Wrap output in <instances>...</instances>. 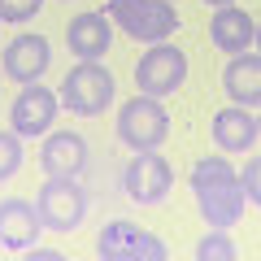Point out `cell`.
Instances as JSON below:
<instances>
[{
	"mask_svg": "<svg viewBox=\"0 0 261 261\" xmlns=\"http://www.w3.org/2000/svg\"><path fill=\"white\" fill-rule=\"evenodd\" d=\"M170 135V113L166 105L157 100V96H135V100H126L118 109V140L126 144V148L144 152V148H161Z\"/></svg>",
	"mask_w": 261,
	"mask_h": 261,
	"instance_id": "3",
	"label": "cell"
},
{
	"mask_svg": "<svg viewBox=\"0 0 261 261\" xmlns=\"http://www.w3.org/2000/svg\"><path fill=\"white\" fill-rule=\"evenodd\" d=\"M27 257H31V261H65V257H61L57 248H35V244L27 248Z\"/></svg>",
	"mask_w": 261,
	"mask_h": 261,
	"instance_id": "23",
	"label": "cell"
},
{
	"mask_svg": "<svg viewBox=\"0 0 261 261\" xmlns=\"http://www.w3.org/2000/svg\"><path fill=\"white\" fill-rule=\"evenodd\" d=\"M187 79V57L183 48H174L170 39H157V44H148V53L140 57V65H135V87H140L144 96H170L178 92Z\"/></svg>",
	"mask_w": 261,
	"mask_h": 261,
	"instance_id": "5",
	"label": "cell"
},
{
	"mask_svg": "<svg viewBox=\"0 0 261 261\" xmlns=\"http://www.w3.org/2000/svg\"><path fill=\"white\" fill-rule=\"evenodd\" d=\"M57 109H61V96H57L53 87L22 83L18 100H13V109H9V122H13V130H18L22 140H39V135H48V126L57 122Z\"/></svg>",
	"mask_w": 261,
	"mask_h": 261,
	"instance_id": "7",
	"label": "cell"
},
{
	"mask_svg": "<svg viewBox=\"0 0 261 261\" xmlns=\"http://www.w3.org/2000/svg\"><path fill=\"white\" fill-rule=\"evenodd\" d=\"M252 44H257V53H261V22H257V35H252Z\"/></svg>",
	"mask_w": 261,
	"mask_h": 261,
	"instance_id": "24",
	"label": "cell"
},
{
	"mask_svg": "<svg viewBox=\"0 0 261 261\" xmlns=\"http://www.w3.org/2000/svg\"><path fill=\"white\" fill-rule=\"evenodd\" d=\"M252 35H257V22L252 13H244L240 5H218V13L209 18V39H214L222 53H248L252 48Z\"/></svg>",
	"mask_w": 261,
	"mask_h": 261,
	"instance_id": "13",
	"label": "cell"
},
{
	"mask_svg": "<svg viewBox=\"0 0 261 261\" xmlns=\"http://www.w3.org/2000/svg\"><path fill=\"white\" fill-rule=\"evenodd\" d=\"M39 231H44V218H39L35 205H27L18 196H5L0 200V248L27 252L39 240Z\"/></svg>",
	"mask_w": 261,
	"mask_h": 261,
	"instance_id": "9",
	"label": "cell"
},
{
	"mask_svg": "<svg viewBox=\"0 0 261 261\" xmlns=\"http://www.w3.org/2000/svg\"><path fill=\"white\" fill-rule=\"evenodd\" d=\"M240 187H244V196H248V205H257V209H261V157H252L248 166H244Z\"/></svg>",
	"mask_w": 261,
	"mask_h": 261,
	"instance_id": "22",
	"label": "cell"
},
{
	"mask_svg": "<svg viewBox=\"0 0 261 261\" xmlns=\"http://www.w3.org/2000/svg\"><path fill=\"white\" fill-rule=\"evenodd\" d=\"M170 5H174V0H170Z\"/></svg>",
	"mask_w": 261,
	"mask_h": 261,
	"instance_id": "26",
	"label": "cell"
},
{
	"mask_svg": "<svg viewBox=\"0 0 261 261\" xmlns=\"http://www.w3.org/2000/svg\"><path fill=\"white\" fill-rule=\"evenodd\" d=\"M231 105H261V53H235L222 70Z\"/></svg>",
	"mask_w": 261,
	"mask_h": 261,
	"instance_id": "15",
	"label": "cell"
},
{
	"mask_svg": "<svg viewBox=\"0 0 261 261\" xmlns=\"http://www.w3.org/2000/svg\"><path fill=\"white\" fill-rule=\"evenodd\" d=\"M113 44V27H109V13H79L70 18L65 27V48L79 57V61H100Z\"/></svg>",
	"mask_w": 261,
	"mask_h": 261,
	"instance_id": "11",
	"label": "cell"
},
{
	"mask_svg": "<svg viewBox=\"0 0 261 261\" xmlns=\"http://www.w3.org/2000/svg\"><path fill=\"white\" fill-rule=\"evenodd\" d=\"M122 187H126V196L135 205H157L174 187V170H170L166 157H157V148H144L140 157H130L126 174H122Z\"/></svg>",
	"mask_w": 261,
	"mask_h": 261,
	"instance_id": "6",
	"label": "cell"
},
{
	"mask_svg": "<svg viewBox=\"0 0 261 261\" xmlns=\"http://www.w3.org/2000/svg\"><path fill=\"white\" fill-rule=\"evenodd\" d=\"M48 65H53V44L44 35H31L27 31V35L9 39V48H5V74L13 83H39Z\"/></svg>",
	"mask_w": 261,
	"mask_h": 261,
	"instance_id": "8",
	"label": "cell"
},
{
	"mask_svg": "<svg viewBox=\"0 0 261 261\" xmlns=\"http://www.w3.org/2000/svg\"><path fill=\"white\" fill-rule=\"evenodd\" d=\"M22 157H27L22 152V135L18 130H0V183L22 170Z\"/></svg>",
	"mask_w": 261,
	"mask_h": 261,
	"instance_id": "19",
	"label": "cell"
},
{
	"mask_svg": "<svg viewBox=\"0 0 261 261\" xmlns=\"http://www.w3.org/2000/svg\"><path fill=\"white\" fill-rule=\"evenodd\" d=\"M135 235H140V226H135V222H109L100 231V240H96V252H100L105 261H126Z\"/></svg>",
	"mask_w": 261,
	"mask_h": 261,
	"instance_id": "16",
	"label": "cell"
},
{
	"mask_svg": "<svg viewBox=\"0 0 261 261\" xmlns=\"http://www.w3.org/2000/svg\"><path fill=\"white\" fill-rule=\"evenodd\" d=\"M261 135V122L248 113V105H226L214 113V140L222 152H248Z\"/></svg>",
	"mask_w": 261,
	"mask_h": 261,
	"instance_id": "12",
	"label": "cell"
},
{
	"mask_svg": "<svg viewBox=\"0 0 261 261\" xmlns=\"http://www.w3.org/2000/svg\"><path fill=\"white\" fill-rule=\"evenodd\" d=\"M109 18L126 31V39H140V44L170 39L183 22L170 0H109Z\"/></svg>",
	"mask_w": 261,
	"mask_h": 261,
	"instance_id": "1",
	"label": "cell"
},
{
	"mask_svg": "<svg viewBox=\"0 0 261 261\" xmlns=\"http://www.w3.org/2000/svg\"><path fill=\"white\" fill-rule=\"evenodd\" d=\"M231 178H240V174H235V166L226 157H205L192 170V192L196 187H209V183H231Z\"/></svg>",
	"mask_w": 261,
	"mask_h": 261,
	"instance_id": "18",
	"label": "cell"
},
{
	"mask_svg": "<svg viewBox=\"0 0 261 261\" xmlns=\"http://www.w3.org/2000/svg\"><path fill=\"white\" fill-rule=\"evenodd\" d=\"M196 205H200V218L209 226H235L244 218V205H248V196H244L240 178L231 183H209V187H196Z\"/></svg>",
	"mask_w": 261,
	"mask_h": 261,
	"instance_id": "10",
	"label": "cell"
},
{
	"mask_svg": "<svg viewBox=\"0 0 261 261\" xmlns=\"http://www.w3.org/2000/svg\"><path fill=\"white\" fill-rule=\"evenodd\" d=\"M113 74L105 70L100 61H79L70 74L61 79V105L70 113H79V118H96V113H105L113 105Z\"/></svg>",
	"mask_w": 261,
	"mask_h": 261,
	"instance_id": "2",
	"label": "cell"
},
{
	"mask_svg": "<svg viewBox=\"0 0 261 261\" xmlns=\"http://www.w3.org/2000/svg\"><path fill=\"white\" fill-rule=\"evenodd\" d=\"M44 0H0V22H27L39 13Z\"/></svg>",
	"mask_w": 261,
	"mask_h": 261,
	"instance_id": "21",
	"label": "cell"
},
{
	"mask_svg": "<svg viewBox=\"0 0 261 261\" xmlns=\"http://www.w3.org/2000/svg\"><path fill=\"white\" fill-rule=\"evenodd\" d=\"M196 257L200 261H240V244H235L222 226H214L205 240L196 244Z\"/></svg>",
	"mask_w": 261,
	"mask_h": 261,
	"instance_id": "17",
	"label": "cell"
},
{
	"mask_svg": "<svg viewBox=\"0 0 261 261\" xmlns=\"http://www.w3.org/2000/svg\"><path fill=\"white\" fill-rule=\"evenodd\" d=\"M205 5H214V9H218V5H235V0H205Z\"/></svg>",
	"mask_w": 261,
	"mask_h": 261,
	"instance_id": "25",
	"label": "cell"
},
{
	"mask_svg": "<svg viewBox=\"0 0 261 261\" xmlns=\"http://www.w3.org/2000/svg\"><path fill=\"white\" fill-rule=\"evenodd\" d=\"M126 261H170V248H166V244H161L152 231H144V226H140V235L130 240Z\"/></svg>",
	"mask_w": 261,
	"mask_h": 261,
	"instance_id": "20",
	"label": "cell"
},
{
	"mask_svg": "<svg viewBox=\"0 0 261 261\" xmlns=\"http://www.w3.org/2000/svg\"><path fill=\"white\" fill-rule=\"evenodd\" d=\"M39 161H44L48 174H61V178H74L79 170L87 166V140L79 130H57L48 135L44 148H39Z\"/></svg>",
	"mask_w": 261,
	"mask_h": 261,
	"instance_id": "14",
	"label": "cell"
},
{
	"mask_svg": "<svg viewBox=\"0 0 261 261\" xmlns=\"http://www.w3.org/2000/svg\"><path fill=\"white\" fill-rule=\"evenodd\" d=\"M257 122H261V118H257Z\"/></svg>",
	"mask_w": 261,
	"mask_h": 261,
	"instance_id": "27",
	"label": "cell"
},
{
	"mask_svg": "<svg viewBox=\"0 0 261 261\" xmlns=\"http://www.w3.org/2000/svg\"><path fill=\"white\" fill-rule=\"evenodd\" d=\"M35 209L39 218H44V231H79L87 218V192L74 183V178H61V174H48L44 187H39L35 196Z\"/></svg>",
	"mask_w": 261,
	"mask_h": 261,
	"instance_id": "4",
	"label": "cell"
}]
</instances>
